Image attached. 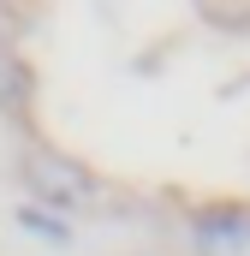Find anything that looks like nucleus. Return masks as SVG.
I'll use <instances>...</instances> for the list:
<instances>
[{
	"label": "nucleus",
	"instance_id": "obj_1",
	"mask_svg": "<svg viewBox=\"0 0 250 256\" xmlns=\"http://www.w3.org/2000/svg\"><path fill=\"white\" fill-rule=\"evenodd\" d=\"M24 185L48 208H84V202H96V179L78 161H66L60 149H30L24 155Z\"/></svg>",
	"mask_w": 250,
	"mask_h": 256
},
{
	"label": "nucleus",
	"instance_id": "obj_2",
	"mask_svg": "<svg viewBox=\"0 0 250 256\" xmlns=\"http://www.w3.org/2000/svg\"><path fill=\"white\" fill-rule=\"evenodd\" d=\"M202 256H250V214L244 208H208L190 226Z\"/></svg>",
	"mask_w": 250,
	"mask_h": 256
},
{
	"label": "nucleus",
	"instance_id": "obj_3",
	"mask_svg": "<svg viewBox=\"0 0 250 256\" xmlns=\"http://www.w3.org/2000/svg\"><path fill=\"white\" fill-rule=\"evenodd\" d=\"M24 96H30V78H24V60L0 42V108H24Z\"/></svg>",
	"mask_w": 250,
	"mask_h": 256
}]
</instances>
